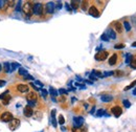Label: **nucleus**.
Masks as SVG:
<instances>
[{"mask_svg": "<svg viewBox=\"0 0 136 132\" xmlns=\"http://www.w3.org/2000/svg\"><path fill=\"white\" fill-rule=\"evenodd\" d=\"M33 9H34V5L32 4V2H26L25 4H23L22 11H23V13L25 14L26 16L30 17V16H32V14H34Z\"/></svg>", "mask_w": 136, "mask_h": 132, "instance_id": "obj_1", "label": "nucleus"}, {"mask_svg": "<svg viewBox=\"0 0 136 132\" xmlns=\"http://www.w3.org/2000/svg\"><path fill=\"white\" fill-rule=\"evenodd\" d=\"M37 94H36L35 92H28V94L26 95V100L28 102V105H30V107H33L35 106L36 102H37Z\"/></svg>", "mask_w": 136, "mask_h": 132, "instance_id": "obj_2", "label": "nucleus"}, {"mask_svg": "<svg viewBox=\"0 0 136 132\" xmlns=\"http://www.w3.org/2000/svg\"><path fill=\"white\" fill-rule=\"evenodd\" d=\"M108 51L106 50H102V51H98L96 55H95V60L97 61H104L106 60L107 58H108Z\"/></svg>", "mask_w": 136, "mask_h": 132, "instance_id": "obj_3", "label": "nucleus"}, {"mask_svg": "<svg viewBox=\"0 0 136 132\" xmlns=\"http://www.w3.org/2000/svg\"><path fill=\"white\" fill-rule=\"evenodd\" d=\"M33 11H34L35 15H41L42 12H43V5H42V3H40V2L35 3V4H34Z\"/></svg>", "mask_w": 136, "mask_h": 132, "instance_id": "obj_4", "label": "nucleus"}, {"mask_svg": "<svg viewBox=\"0 0 136 132\" xmlns=\"http://www.w3.org/2000/svg\"><path fill=\"white\" fill-rule=\"evenodd\" d=\"M0 119H1V121L2 122H11L14 117H13V114L11 113V112H9V111H6V112H3L2 114H1V116H0Z\"/></svg>", "mask_w": 136, "mask_h": 132, "instance_id": "obj_5", "label": "nucleus"}, {"mask_svg": "<svg viewBox=\"0 0 136 132\" xmlns=\"http://www.w3.org/2000/svg\"><path fill=\"white\" fill-rule=\"evenodd\" d=\"M19 125H20V121L18 119H13L11 122H10V125H9V127L12 131L14 130H16L18 127H19Z\"/></svg>", "mask_w": 136, "mask_h": 132, "instance_id": "obj_6", "label": "nucleus"}, {"mask_svg": "<svg viewBox=\"0 0 136 132\" xmlns=\"http://www.w3.org/2000/svg\"><path fill=\"white\" fill-rule=\"evenodd\" d=\"M111 112L114 114V116L118 117V116H120L121 113H123V110H121V108L118 107V106H114V107L111 109Z\"/></svg>", "mask_w": 136, "mask_h": 132, "instance_id": "obj_7", "label": "nucleus"}, {"mask_svg": "<svg viewBox=\"0 0 136 132\" xmlns=\"http://www.w3.org/2000/svg\"><path fill=\"white\" fill-rule=\"evenodd\" d=\"M73 123H74V127H82V125L84 123V119L82 116H76L73 119Z\"/></svg>", "mask_w": 136, "mask_h": 132, "instance_id": "obj_8", "label": "nucleus"}, {"mask_svg": "<svg viewBox=\"0 0 136 132\" xmlns=\"http://www.w3.org/2000/svg\"><path fill=\"white\" fill-rule=\"evenodd\" d=\"M55 9H56V4L53 2H48L46 4V12L48 14H53Z\"/></svg>", "mask_w": 136, "mask_h": 132, "instance_id": "obj_9", "label": "nucleus"}, {"mask_svg": "<svg viewBox=\"0 0 136 132\" xmlns=\"http://www.w3.org/2000/svg\"><path fill=\"white\" fill-rule=\"evenodd\" d=\"M23 113H24V115H25L26 117H31V116L33 115V113H34L33 108L30 107V106H26V107L24 108V110H23Z\"/></svg>", "mask_w": 136, "mask_h": 132, "instance_id": "obj_10", "label": "nucleus"}, {"mask_svg": "<svg viewBox=\"0 0 136 132\" xmlns=\"http://www.w3.org/2000/svg\"><path fill=\"white\" fill-rule=\"evenodd\" d=\"M89 14L91 16H93V17H98L99 16V12H98V10L95 8V6H91V8L89 9Z\"/></svg>", "mask_w": 136, "mask_h": 132, "instance_id": "obj_11", "label": "nucleus"}, {"mask_svg": "<svg viewBox=\"0 0 136 132\" xmlns=\"http://www.w3.org/2000/svg\"><path fill=\"white\" fill-rule=\"evenodd\" d=\"M17 89L19 90L20 92H28V86L27 85H24V84H19L17 86Z\"/></svg>", "mask_w": 136, "mask_h": 132, "instance_id": "obj_12", "label": "nucleus"}, {"mask_svg": "<svg viewBox=\"0 0 136 132\" xmlns=\"http://www.w3.org/2000/svg\"><path fill=\"white\" fill-rule=\"evenodd\" d=\"M116 62H117V55L114 54V55L111 56L110 59H109V64H110V65H115Z\"/></svg>", "mask_w": 136, "mask_h": 132, "instance_id": "obj_13", "label": "nucleus"}, {"mask_svg": "<svg viewBox=\"0 0 136 132\" xmlns=\"http://www.w3.org/2000/svg\"><path fill=\"white\" fill-rule=\"evenodd\" d=\"M107 36H108L109 38H111V39H115L116 38V34H115V32H114V30L109 29L108 31H107Z\"/></svg>", "mask_w": 136, "mask_h": 132, "instance_id": "obj_14", "label": "nucleus"}, {"mask_svg": "<svg viewBox=\"0 0 136 132\" xmlns=\"http://www.w3.org/2000/svg\"><path fill=\"white\" fill-rule=\"evenodd\" d=\"M114 29H115V31L117 33H121V32H123V24L117 21V22L114 23Z\"/></svg>", "mask_w": 136, "mask_h": 132, "instance_id": "obj_15", "label": "nucleus"}, {"mask_svg": "<svg viewBox=\"0 0 136 132\" xmlns=\"http://www.w3.org/2000/svg\"><path fill=\"white\" fill-rule=\"evenodd\" d=\"M72 132H87V129L84 127H74L72 129Z\"/></svg>", "mask_w": 136, "mask_h": 132, "instance_id": "obj_16", "label": "nucleus"}, {"mask_svg": "<svg viewBox=\"0 0 136 132\" xmlns=\"http://www.w3.org/2000/svg\"><path fill=\"white\" fill-rule=\"evenodd\" d=\"M101 99H102L103 102H111L113 100V96H111V95H103Z\"/></svg>", "mask_w": 136, "mask_h": 132, "instance_id": "obj_17", "label": "nucleus"}, {"mask_svg": "<svg viewBox=\"0 0 136 132\" xmlns=\"http://www.w3.org/2000/svg\"><path fill=\"white\" fill-rule=\"evenodd\" d=\"M130 66L133 69H136V56H135V57H132L131 62H130Z\"/></svg>", "mask_w": 136, "mask_h": 132, "instance_id": "obj_18", "label": "nucleus"}, {"mask_svg": "<svg viewBox=\"0 0 136 132\" xmlns=\"http://www.w3.org/2000/svg\"><path fill=\"white\" fill-rule=\"evenodd\" d=\"M78 6H80V2L78 1H71V8H72L73 10H76V9H78Z\"/></svg>", "mask_w": 136, "mask_h": 132, "instance_id": "obj_19", "label": "nucleus"}, {"mask_svg": "<svg viewBox=\"0 0 136 132\" xmlns=\"http://www.w3.org/2000/svg\"><path fill=\"white\" fill-rule=\"evenodd\" d=\"M19 74L23 75V77H26V75L28 74V72L26 71V69H24V68H22V67H20V68H19Z\"/></svg>", "mask_w": 136, "mask_h": 132, "instance_id": "obj_20", "label": "nucleus"}, {"mask_svg": "<svg viewBox=\"0 0 136 132\" xmlns=\"http://www.w3.org/2000/svg\"><path fill=\"white\" fill-rule=\"evenodd\" d=\"M3 67H4L5 72H11V64L10 63H4Z\"/></svg>", "mask_w": 136, "mask_h": 132, "instance_id": "obj_21", "label": "nucleus"}, {"mask_svg": "<svg viewBox=\"0 0 136 132\" xmlns=\"http://www.w3.org/2000/svg\"><path fill=\"white\" fill-rule=\"evenodd\" d=\"M55 114H56V110H52V111H51V117H52V125H53V127H57V121H56Z\"/></svg>", "mask_w": 136, "mask_h": 132, "instance_id": "obj_22", "label": "nucleus"}, {"mask_svg": "<svg viewBox=\"0 0 136 132\" xmlns=\"http://www.w3.org/2000/svg\"><path fill=\"white\" fill-rule=\"evenodd\" d=\"M124 26H125V30L127 32H130L131 31V25H130V23H129L128 21H125L124 22Z\"/></svg>", "mask_w": 136, "mask_h": 132, "instance_id": "obj_23", "label": "nucleus"}, {"mask_svg": "<svg viewBox=\"0 0 136 132\" xmlns=\"http://www.w3.org/2000/svg\"><path fill=\"white\" fill-rule=\"evenodd\" d=\"M18 66H19V64H18V63H12V64H11V72L15 70V69H16Z\"/></svg>", "mask_w": 136, "mask_h": 132, "instance_id": "obj_24", "label": "nucleus"}, {"mask_svg": "<svg viewBox=\"0 0 136 132\" xmlns=\"http://www.w3.org/2000/svg\"><path fill=\"white\" fill-rule=\"evenodd\" d=\"M49 92H50V94H51L52 96H57V95H58V91H57V90H55L53 88L49 89Z\"/></svg>", "mask_w": 136, "mask_h": 132, "instance_id": "obj_25", "label": "nucleus"}, {"mask_svg": "<svg viewBox=\"0 0 136 132\" xmlns=\"http://www.w3.org/2000/svg\"><path fill=\"white\" fill-rule=\"evenodd\" d=\"M59 123L61 124V125H64V123H65V119H64V116L61 114V115H59Z\"/></svg>", "mask_w": 136, "mask_h": 132, "instance_id": "obj_26", "label": "nucleus"}, {"mask_svg": "<svg viewBox=\"0 0 136 132\" xmlns=\"http://www.w3.org/2000/svg\"><path fill=\"white\" fill-rule=\"evenodd\" d=\"M136 85V80L133 82V83H131V84L130 85H129V86H127L126 88H125V90H129V89H130V88H132V87H134Z\"/></svg>", "mask_w": 136, "mask_h": 132, "instance_id": "obj_27", "label": "nucleus"}, {"mask_svg": "<svg viewBox=\"0 0 136 132\" xmlns=\"http://www.w3.org/2000/svg\"><path fill=\"white\" fill-rule=\"evenodd\" d=\"M123 103H124V105H125V107H126V108H129V107H130V105H131L130 102L127 101V100H124V101H123Z\"/></svg>", "mask_w": 136, "mask_h": 132, "instance_id": "obj_28", "label": "nucleus"}, {"mask_svg": "<svg viewBox=\"0 0 136 132\" xmlns=\"http://www.w3.org/2000/svg\"><path fill=\"white\" fill-rule=\"evenodd\" d=\"M10 95H8V96H6V98L3 100V105H8V104H9V101H10Z\"/></svg>", "mask_w": 136, "mask_h": 132, "instance_id": "obj_29", "label": "nucleus"}, {"mask_svg": "<svg viewBox=\"0 0 136 132\" xmlns=\"http://www.w3.org/2000/svg\"><path fill=\"white\" fill-rule=\"evenodd\" d=\"M102 40H104V41H108V40H109V37L107 36V34L102 35Z\"/></svg>", "mask_w": 136, "mask_h": 132, "instance_id": "obj_30", "label": "nucleus"}, {"mask_svg": "<svg viewBox=\"0 0 136 132\" xmlns=\"http://www.w3.org/2000/svg\"><path fill=\"white\" fill-rule=\"evenodd\" d=\"M112 74H114V71H109V72H105V73L103 74V77H108V75H112Z\"/></svg>", "mask_w": 136, "mask_h": 132, "instance_id": "obj_31", "label": "nucleus"}, {"mask_svg": "<svg viewBox=\"0 0 136 132\" xmlns=\"http://www.w3.org/2000/svg\"><path fill=\"white\" fill-rule=\"evenodd\" d=\"M93 74H94V75H96V77H103V74H102L101 72H99V71H96V70H94V71H93Z\"/></svg>", "mask_w": 136, "mask_h": 132, "instance_id": "obj_32", "label": "nucleus"}, {"mask_svg": "<svg viewBox=\"0 0 136 132\" xmlns=\"http://www.w3.org/2000/svg\"><path fill=\"white\" fill-rule=\"evenodd\" d=\"M21 3H22V2L19 1L18 4H17V6H16V11H17V12H19V11L21 10Z\"/></svg>", "mask_w": 136, "mask_h": 132, "instance_id": "obj_33", "label": "nucleus"}, {"mask_svg": "<svg viewBox=\"0 0 136 132\" xmlns=\"http://www.w3.org/2000/svg\"><path fill=\"white\" fill-rule=\"evenodd\" d=\"M41 92H42V95L44 96V98H45V96L47 95V91H46L45 89H42V88H41Z\"/></svg>", "mask_w": 136, "mask_h": 132, "instance_id": "obj_34", "label": "nucleus"}, {"mask_svg": "<svg viewBox=\"0 0 136 132\" xmlns=\"http://www.w3.org/2000/svg\"><path fill=\"white\" fill-rule=\"evenodd\" d=\"M104 112H105V110H103V109L98 110V111H97V115H98V116H102V115L104 114Z\"/></svg>", "mask_w": 136, "mask_h": 132, "instance_id": "obj_35", "label": "nucleus"}, {"mask_svg": "<svg viewBox=\"0 0 136 132\" xmlns=\"http://www.w3.org/2000/svg\"><path fill=\"white\" fill-rule=\"evenodd\" d=\"M56 8L58 9V10H60V9L62 8V2H60V1H58V2H57V5H56Z\"/></svg>", "mask_w": 136, "mask_h": 132, "instance_id": "obj_36", "label": "nucleus"}, {"mask_svg": "<svg viewBox=\"0 0 136 132\" xmlns=\"http://www.w3.org/2000/svg\"><path fill=\"white\" fill-rule=\"evenodd\" d=\"M114 47L117 48V49H119V48H124V47H125V45H124V44H116Z\"/></svg>", "mask_w": 136, "mask_h": 132, "instance_id": "obj_37", "label": "nucleus"}, {"mask_svg": "<svg viewBox=\"0 0 136 132\" xmlns=\"http://www.w3.org/2000/svg\"><path fill=\"white\" fill-rule=\"evenodd\" d=\"M31 86H32V87H33L35 90H41V88H38L37 86H36V85L34 84V83H31Z\"/></svg>", "mask_w": 136, "mask_h": 132, "instance_id": "obj_38", "label": "nucleus"}, {"mask_svg": "<svg viewBox=\"0 0 136 132\" xmlns=\"http://www.w3.org/2000/svg\"><path fill=\"white\" fill-rule=\"evenodd\" d=\"M82 3H83V5H82L83 10H86V8H87V2H86V1H83Z\"/></svg>", "mask_w": 136, "mask_h": 132, "instance_id": "obj_39", "label": "nucleus"}, {"mask_svg": "<svg viewBox=\"0 0 136 132\" xmlns=\"http://www.w3.org/2000/svg\"><path fill=\"white\" fill-rule=\"evenodd\" d=\"M24 79L25 80H34V78L32 77V75H30V74H27L26 77H24Z\"/></svg>", "mask_w": 136, "mask_h": 132, "instance_id": "obj_40", "label": "nucleus"}, {"mask_svg": "<svg viewBox=\"0 0 136 132\" xmlns=\"http://www.w3.org/2000/svg\"><path fill=\"white\" fill-rule=\"evenodd\" d=\"M59 92H60L61 94H66V93H67V91H66V90H64V89H60Z\"/></svg>", "mask_w": 136, "mask_h": 132, "instance_id": "obj_41", "label": "nucleus"}, {"mask_svg": "<svg viewBox=\"0 0 136 132\" xmlns=\"http://www.w3.org/2000/svg\"><path fill=\"white\" fill-rule=\"evenodd\" d=\"M5 85V81H3V80H0V87H3Z\"/></svg>", "mask_w": 136, "mask_h": 132, "instance_id": "obj_42", "label": "nucleus"}, {"mask_svg": "<svg viewBox=\"0 0 136 132\" xmlns=\"http://www.w3.org/2000/svg\"><path fill=\"white\" fill-rule=\"evenodd\" d=\"M36 84H37L38 86H40V87H43V84L41 82H39V81H36Z\"/></svg>", "mask_w": 136, "mask_h": 132, "instance_id": "obj_43", "label": "nucleus"}, {"mask_svg": "<svg viewBox=\"0 0 136 132\" xmlns=\"http://www.w3.org/2000/svg\"><path fill=\"white\" fill-rule=\"evenodd\" d=\"M65 5H66V9H67L68 11H71V8H70V6H69L67 3H65Z\"/></svg>", "mask_w": 136, "mask_h": 132, "instance_id": "obj_44", "label": "nucleus"}, {"mask_svg": "<svg viewBox=\"0 0 136 132\" xmlns=\"http://www.w3.org/2000/svg\"><path fill=\"white\" fill-rule=\"evenodd\" d=\"M132 46H133V47H136V42H134V43H132Z\"/></svg>", "mask_w": 136, "mask_h": 132, "instance_id": "obj_45", "label": "nucleus"}, {"mask_svg": "<svg viewBox=\"0 0 136 132\" xmlns=\"http://www.w3.org/2000/svg\"><path fill=\"white\" fill-rule=\"evenodd\" d=\"M2 3H4V2H3V1H0V8L2 6Z\"/></svg>", "mask_w": 136, "mask_h": 132, "instance_id": "obj_46", "label": "nucleus"}, {"mask_svg": "<svg viewBox=\"0 0 136 132\" xmlns=\"http://www.w3.org/2000/svg\"><path fill=\"white\" fill-rule=\"evenodd\" d=\"M133 94H136V88L134 89V91H133Z\"/></svg>", "mask_w": 136, "mask_h": 132, "instance_id": "obj_47", "label": "nucleus"}, {"mask_svg": "<svg viewBox=\"0 0 136 132\" xmlns=\"http://www.w3.org/2000/svg\"><path fill=\"white\" fill-rule=\"evenodd\" d=\"M0 71H1V65H0Z\"/></svg>", "mask_w": 136, "mask_h": 132, "instance_id": "obj_48", "label": "nucleus"}]
</instances>
